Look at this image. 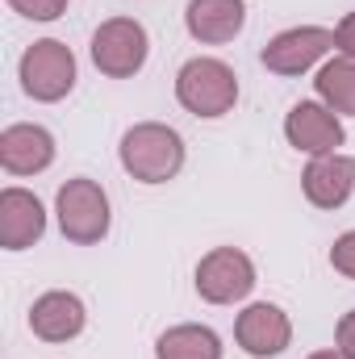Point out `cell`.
Here are the masks:
<instances>
[{
	"label": "cell",
	"instance_id": "2e32d148",
	"mask_svg": "<svg viewBox=\"0 0 355 359\" xmlns=\"http://www.w3.org/2000/svg\"><path fill=\"white\" fill-rule=\"evenodd\" d=\"M318 96L335 109V113H351L355 117V59H330L322 72H318Z\"/></svg>",
	"mask_w": 355,
	"mask_h": 359
},
{
	"label": "cell",
	"instance_id": "ac0fdd59",
	"mask_svg": "<svg viewBox=\"0 0 355 359\" xmlns=\"http://www.w3.org/2000/svg\"><path fill=\"white\" fill-rule=\"evenodd\" d=\"M330 264H335V271H343L347 280H355V230H347V234L330 247Z\"/></svg>",
	"mask_w": 355,
	"mask_h": 359
},
{
	"label": "cell",
	"instance_id": "52a82bcc",
	"mask_svg": "<svg viewBox=\"0 0 355 359\" xmlns=\"http://www.w3.org/2000/svg\"><path fill=\"white\" fill-rule=\"evenodd\" d=\"M330 46H335V34H330V29H322V25H297V29L276 34L264 46L260 59H264L267 72H276V76H301V72H309Z\"/></svg>",
	"mask_w": 355,
	"mask_h": 359
},
{
	"label": "cell",
	"instance_id": "3957f363",
	"mask_svg": "<svg viewBox=\"0 0 355 359\" xmlns=\"http://www.w3.org/2000/svg\"><path fill=\"white\" fill-rule=\"evenodd\" d=\"M21 88L34 100H63L67 92L76 88V55L55 42V38H42L34 42L25 55H21Z\"/></svg>",
	"mask_w": 355,
	"mask_h": 359
},
{
	"label": "cell",
	"instance_id": "ffe728a7",
	"mask_svg": "<svg viewBox=\"0 0 355 359\" xmlns=\"http://www.w3.org/2000/svg\"><path fill=\"white\" fill-rule=\"evenodd\" d=\"M335 46H339L347 59H355V13H347V17L339 21V29H335Z\"/></svg>",
	"mask_w": 355,
	"mask_h": 359
},
{
	"label": "cell",
	"instance_id": "ba28073f",
	"mask_svg": "<svg viewBox=\"0 0 355 359\" xmlns=\"http://www.w3.org/2000/svg\"><path fill=\"white\" fill-rule=\"evenodd\" d=\"M284 134L305 155H335V147H343V121L335 117V109L318 100L293 104V113L284 117Z\"/></svg>",
	"mask_w": 355,
	"mask_h": 359
},
{
	"label": "cell",
	"instance_id": "e0dca14e",
	"mask_svg": "<svg viewBox=\"0 0 355 359\" xmlns=\"http://www.w3.org/2000/svg\"><path fill=\"white\" fill-rule=\"evenodd\" d=\"M8 4L29 21H55L59 13H67V0H8Z\"/></svg>",
	"mask_w": 355,
	"mask_h": 359
},
{
	"label": "cell",
	"instance_id": "277c9868",
	"mask_svg": "<svg viewBox=\"0 0 355 359\" xmlns=\"http://www.w3.org/2000/svg\"><path fill=\"white\" fill-rule=\"evenodd\" d=\"M59 226L80 247H92L109 234V196L96 180L80 176L59 188Z\"/></svg>",
	"mask_w": 355,
	"mask_h": 359
},
{
	"label": "cell",
	"instance_id": "4fadbf2b",
	"mask_svg": "<svg viewBox=\"0 0 355 359\" xmlns=\"http://www.w3.org/2000/svg\"><path fill=\"white\" fill-rule=\"evenodd\" d=\"M29 330L46 343H67L84 330V301L72 292H46L29 309Z\"/></svg>",
	"mask_w": 355,
	"mask_h": 359
},
{
	"label": "cell",
	"instance_id": "7c38bea8",
	"mask_svg": "<svg viewBox=\"0 0 355 359\" xmlns=\"http://www.w3.org/2000/svg\"><path fill=\"white\" fill-rule=\"evenodd\" d=\"M301 188L305 196L318 205V209H339L347 196L355 192V159L351 155H318L305 176H301Z\"/></svg>",
	"mask_w": 355,
	"mask_h": 359
},
{
	"label": "cell",
	"instance_id": "8fae6325",
	"mask_svg": "<svg viewBox=\"0 0 355 359\" xmlns=\"http://www.w3.org/2000/svg\"><path fill=\"white\" fill-rule=\"evenodd\" d=\"M55 159V138L42 126H8L0 134V163L13 176H38Z\"/></svg>",
	"mask_w": 355,
	"mask_h": 359
},
{
	"label": "cell",
	"instance_id": "5b68a950",
	"mask_svg": "<svg viewBox=\"0 0 355 359\" xmlns=\"http://www.w3.org/2000/svg\"><path fill=\"white\" fill-rule=\"evenodd\" d=\"M147 29L134 21V17H109L96 34H92V63L113 76V80H126L134 76L142 63H147Z\"/></svg>",
	"mask_w": 355,
	"mask_h": 359
},
{
	"label": "cell",
	"instance_id": "7a4b0ae2",
	"mask_svg": "<svg viewBox=\"0 0 355 359\" xmlns=\"http://www.w3.org/2000/svg\"><path fill=\"white\" fill-rule=\"evenodd\" d=\"M176 96L196 117H222L239 100V76L222 59H188L176 76Z\"/></svg>",
	"mask_w": 355,
	"mask_h": 359
},
{
	"label": "cell",
	"instance_id": "30bf717a",
	"mask_svg": "<svg viewBox=\"0 0 355 359\" xmlns=\"http://www.w3.org/2000/svg\"><path fill=\"white\" fill-rule=\"evenodd\" d=\"M46 213L42 201L25 188H4L0 192V247L4 251H25L42 238Z\"/></svg>",
	"mask_w": 355,
	"mask_h": 359
},
{
	"label": "cell",
	"instance_id": "6da1fadb",
	"mask_svg": "<svg viewBox=\"0 0 355 359\" xmlns=\"http://www.w3.org/2000/svg\"><path fill=\"white\" fill-rule=\"evenodd\" d=\"M121 168L142 184H168L184 168V138L172 126L142 121L121 138Z\"/></svg>",
	"mask_w": 355,
	"mask_h": 359
},
{
	"label": "cell",
	"instance_id": "5bb4252c",
	"mask_svg": "<svg viewBox=\"0 0 355 359\" xmlns=\"http://www.w3.org/2000/svg\"><path fill=\"white\" fill-rule=\"evenodd\" d=\"M247 21V4L243 0H188V13H184V25L196 42H230L239 38Z\"/></svg>",
	"mask_w": 355,
	"mask_h": 359
},
{
	"label": "cell",
	"instance_id": "8992f818",
	"mask_svg": "<svg viewBox=\"0 0 355 359\" xmlns=\"http://www.w3.org/2000/svg\"><path fill=\"white\" fill-rule=\"evenodd\" d=\"M251 288H255V264L234 247H217L196 264V292L209 305H234Z\"/></svg>",
	"mask_w": 355,
	"mask_h": 359
},
{
	"label": "cell",
	"instance_id": "9a60e30c",
	"mask_svg": "<svg viewBox=\"0 0 355 359\" xmlns=\"http://www.w3.org/2000/svg\"><path fill=\"white\" fill-rule=\"evenodd\" d=\"M155 359H222V343L209 326H172L159 339Z\"/></svg>",
	"mask_w": 355,
	"mask_h": 359
},
{
	"label": "cell",
	"instance_id": "44dd1931",
	"mask_svg": "<svg viewBox=\"0 0 355 359\" xmlns=\"http://www.w3.org/2000/svg\"><path fill=\"white\" fill-rule=\"evenodd\" d=\"M309 359H347L343 351H318V355H309Z\"/></svg>",
	"mask_w": 355,
	"mask_h": 359
},
{
	"label": "cell",
	"instance_id": "9c48e42d",
	"mask_svg": "<svg viewBox=\"0 0 355 359\" xmlns=\"http://www.w3.org/2000/svg\"><path fill=\"white\" fill-rule=\"evenodd\" d=\"M234 339H239V347H243L247 355H255V359L280 355V351L288 347V339H293V322H288L284 309H276V305L260 301V305H251V309L239 313V322H234Z\"/></svg>",
	"mask_w": 355,
	"mask_h": 359
},
{
	"label": "cell",
	"instance_id": "d6986e66",
	"mask_svg": "<svg viewBox=\"0 0 355 359\" xmlns=\"http://www.w3.org/2000/svg\"><path fill=\"white\" fill-rule=\"evenodd\" d=\"M335 339H339V351H343L347 359H355V309L339 318V330H335Z\"/></svg>",
	"mask_w": 355,
	"mask_h": 359
}]
</instances>
